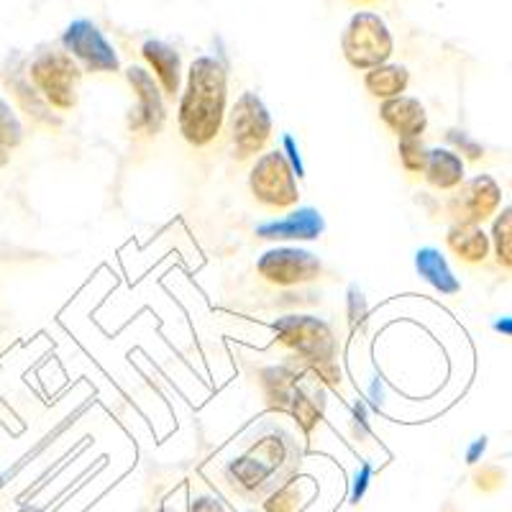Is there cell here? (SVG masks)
Wrapping results in <instances>:
<instances>
[{"label":"cell","instance_id":"6da1fadb","mask_svg":"<svg viewBox=\"0 0 512 512\" xmlns=\"http://www.w3.org/2000/svg\"><path fill=\"white\" fill-rule=\"evenodd\" d=\"M303 464V448L295 433L277 420H262L246 436V448L233 456L223 474L236 495L244 500H264L274 489L295 479Z\"/></svg>","mask_w":512,"mask_h":512},{"label":"cell","instance_id":"7a4b0ae2","mask_svg":"<svg viewBox=\"0 0 512 512\" xmlns=\"http://www.w3.org/2000/svg\"><path fill=\"white\" fill-rule=\"evenodd\" d=\"M228 105V67L218 57L192 59L185 90H180L177 126L195 149L218 139Z\"/></svg>","mask_w":512,"mask_h":512},{"label":"cell","instance_id":"3957f363","mask_svg":"<svg viewBox=\"0 0 512 512\" xmlns=\"http://www.w3.org/2000/svg\"><path fill=\"white\" fill-rule=\"evenodd\" d=\"M26 72L41 98L52 105V111L67 113L80 100L77 88H80L82 70L62 47L54 44L36 47L31 59H26Z\"/></svg>","mask_w":512,"mask_h":512},{"label":"cell","instance_id":"277c9868","mask_svg":"<svg viewBox=\"0 0 512 512\" xmlns=\"http://www.w3.org/2000/svg\"><path fill=\"white\" fill-rule=\"evenodd\" d=\"M341 52H344L349 67L369 72L379 64L390 62L392 52H395V39L379 13L359 11L349 18L344 34H341Z\"/></svg>","mask_w":512,"mask_h":512},{"label":"cell","instance_id":"5b68a950","mask_svg":"<svg viewBox=\"0 0 512 512\" xmlns=\"http://www.w3.org/2000/svg\"><path fill=\"white\" fill-rule=\"evenodd\" d=\"M274 336L282 346L292 351L305 364H318V361H336L338 341L331 323L315 315L292 313L285 318H277L272 326Z\"/></svg>","mask_w":512,"mask_h":512},{"label":"cell","instance_id":"8992f818","mask_svg":"<svg viewBox=\"0 0 512 512\" xmlns=\"http://www.w3.org/2000/svg\"><path fill=\"white\" fill-rule=\"evenodd\" d=\"M59 47L75 59L82 72H95V75H116V72H121V59H118L116 47L90 18H75L62 31Z\"/></svg>","mask_w":512,"mask_h":512},{"label":"cell","instance_id":"52a82bcc","mask_svg":"<svg viewBox=\"0 0 512 512\" xmlns=\"http://www.w3.org/2000/svg\"><path fill=\"white\" fill-rule=\"evenodd\" d=\"M249 190L256 203L269 210H290L300 200L295 172L277 149L254 159L249 172Z\"/></svg>","mask_w":512,"mask_h":512},{"label":"cell","instance_id":"ba28073f","mask_svg":"<svg viewBox=\"0 0 512 512\" xmlns=\"http://www.w3.org/2000/svg\"><path fill=\"white\" fill-rule=\"evenodd\" d=\"M228 128L236 159H251L272 139V116L256 93H241L228 113Z\"/></svg>","mask_w":512,"mask_h":512},{"label":"cell","instance_id":"9c48e42d","mask_svg":"<svg viewBox=\"0 0 512 512\" xmlns=\"http://www.w3.org/2000/svg\"><path fill=\"white\" fill-rule=\"evenodd\" d=\"M256 272L274 287H303L323 277V262L308 249L277 246L256 259Z\"/></svg>","mask_w":512,"mask_h":512},{"label":"cell","instance_id":"30bf717a","mask_svg":"<svg viewBox=\"0 0 512 512\" xmlns=\"http://www.w3.org/2000/svg\"><path fill=\"white\" fill-rule=\"evenodd\" d=\"M126 80L136 95V105L128 116L131 134L154 139L167 121V108H164V93L157 85L154 75L139 64H131L126 70Z\"/></svg>","mask_w":512,"mask_h":512},{"label":"cell","instance_id":"8fae6325","mask_svg":"<svg viewBox=\"0 0 512 512\" xmlns=\"http://www.w3.org/2000/svg\"><path fill=\"white\" fill-rule=\"evenodd\" d=\"M0 77L6 82V88L11 90V95L16 98L18 108L26 113L34 123L47 128H59L62 126V118L54 116L52 105L47 100L41 98L39 90L31 85L29 72H26V59L21 57L18 52H11L6 57V64H3V70H0Z\"/></svg>","mask_w":512,"mask_h":512},{"label":"cell","instance_id":"7c38bea8","mask_svg":"<svg viewBox=\"0 0 512 512\" xmlns=\"http://www.w3.org/2000/svg\"><path fill=\"white\" fill-rule=\"evenodd\" d=\"M502 190L489 175H479L474 180L466 182L459 192H456L451 203H448V213L454 218V223H469V226H479L487 221L489 216H495L500 208Z\"/></svg>","mask_w":512,"mask_h":512},{"label":"cell","instance_id":"4fadbf2b","mask_svg":"<svg viewBox=\"0 0 512 512\" xmlns=\"http://www.w3.org/2000/svg\"><path fill=\"white\" fill-rule=\"evenodd\" d=\"M305 374H308V364L295 354L287 356L282 364L264 367L259 372V387H262V395L269 408L277 410V413H290L295 387Z\"/></svg>","mask_w":512,"mask_h":512},{"label":"cell","instance_id":"5bb4252c","mask_svg":"<svg viewBox=\"0 0 512 512\" xmlns=\"http://www.w3.org/2000/svg\"><path fill=\"white\" fill-rule=\"evenodd\" d=\"M326 231V218L315 208H295L280 221H264L254 228L262 241H315Z\"/></svg>","mask_w":512,"mask_h":512},{"label":"cell","instance_id":"9a60e30c","mask_svg":"<svg viewBox=\"0 0 512 512\" xmlns=\"http://www.w3.org/2000/svg\"><path fill=\"white\" fill-rule=\"evenodd\" d=\"M379 121L390 128L397 139H423L428 128V113L418 98L400 95V98L379 103Z\"/></svg>","mask_w":512,"mask_h":512},{"label":"cell","instance_id":"2e32d148","mask_svg":"<svg viewBox=\"0 0 512 512\" xmlns=\"http://www.w3.org/2000/svg\"><path fill=\"white\" fill-rule=\"evenodd\" d=\"M141 57L152 67L154 80L164 95L175 98L182 88V57L172 44L162 39H146L141 44Z\"/></svg>","mask_w":512,"mask_h":512},{"label":"cell","instance_id":"e0dca14e","mask_svg":"<svg viewBox=\"0 0 512 512\" xmlns=\"http://www.w3.org/2000/svg\"><path fill=\"white\" fill-rule=\"evenodd\" d=\"M323 413H326V387L315 379V374L308 367V374L297 382L287 415H292L295 423L300 425V431L310 436L323 420Z\"/></svg>","mask_w":512,"mask_h":512},{"label":"cell","instance_id":"ac0fdd59","mask_svg":"<svg viewBox=\"0 0 512 512\" xmlns=\"http://www.w3.org/2000/svg\"><path fill=\"white\" fill-rule=\"evenodd\" d=\"M415 269H418L420 277H423L433 290L441 292V295H456V292L461 290V282L456 280L454 269L448 267L446 256L438 249H433V246L418 249V254H415Z\"/></svg>","mask_w":512,"mask_h":512},{"label":"cell","instance_id":"d6986e66","mask_svg":"<svg viewBox=\"0 0 512 512\" xmlns=\"http://www.w3.org/2000/svg\"><path fill=\"white\" fill-rule=\"evenodd\" d=\"M410 85V70L405 64H379L374 70L364 72V88L372 98H377L379 103L392 98H400L405 95Z\"/></svg>","mask_w":512,"mask_h":512},{"label":"cell","instance_id":"ffe728a7","mask_svg":"<svg viewBox=\"0 0 512 512\" xmlns=\"http://www.w3.org/2000/svg\"><path fill=\"white\" fill-rule=\"evenodd\" d=\"M423 175L436 190H456L464 182V159L454 149H428Z\"/></svg>","mask_w":512,"mask_h":512},{"label":"cell","instance_id":"44dd1931","mask_svg":"<svg viewBox=\"0 0 512 512\" xmlns=\"http://www.w3.org/2000/svg\"><path fill=\"white\" fill-rule=\"evenodd\" d=\"M446 244L466 264H479L489 256V236L479 226L469 223H454L448 228Z\"/></svg>","mask_w":512,"mask_h":512},{"label":"cell","instance_id":"7402d4cb","mask_svg":"<svg viewBox=\"0 0 512 512\" xmlns=\"http://www.w3.org/2000/svg\"><path fill=\"white\" fill-rule=\"evenodd\" d=\"M310 495L305 489V482L300 479H290L282 487H277L272 495H267L262 500L264 512H303L308 505Z\"/></svg>","mask_w":512,"mask_h":512},{"label":"cell","instance_id":"603a6c76","mask_svg":"<svg viewBox=\"0 0 512 512\" xmlns=\"http://www.w3.org/2000/svg\"><path fill=\"white\" fill-rule=\"evenodd\" d=\"M492 244H495L497 262L512 269V208H505L492 223Z\"/></svg>","mask_w":512,"mask_h":512},{"label":"cell","instance_id":"cb8c5ba5","mask_svg":"<svg viewBox=\"0 0 512 512\" xmlns=\"http://www.w3.org/2000/svg\"><path fill=\"white\" fill-rule=\"evenodd\" d=\"M24 141V123L13 111V105L0 95V146L6 149H16Z\"/></svg>","mask_w":512,"mask_h":512},{"label":"cell","instance_id":"d4e9b609","mask_svg":"<svg viewBox=\"0 0 512 512\" xmlns=\"http://www.w3.org/2000/svg\"><path fill=\"white\" fill-rule=\"evenodd\" d=\"M397 154L400 164L408 175H423L425 164H428V149L423 139H397Z\"/></svg>","mask_w":512,"mask_h":512},{"label":"cell","instance_id":"484cf974","mask_svg":"<svg viewBox=\"0 0 512 512\" xmlns=\"http://www.w3.org/2000/svg\"><path fill=\"white\" fill-rule=\"evenodd\" d=\"M346 315H349L351 331H356V328H361L367 323L369 303L367 297H364V292L359 290V285H349V290H346Z\"/></svg>","mask_w":512,"mask_h":512},{"label":"cell","instance_id":"4316f807","mask_svg":"<svg viewBox=\"0 0 512 512\" xmlns=\"http://www.w3.org/2000/svg\"><path fill=\"white\" fill-rule=\"evenodd\" d=\"M505 479L507 477L500 466L487 464L474 472V487H477L479 492H497V489L505 487Z\"/></svg>","mask_w":512,"mask_h":512},{"label":"cell","instance_id":"83f0119b","mask_svg":"<svg viewBox=\"0 0 512 512\" xmlns=\"http://www.w3.org/2000/svg\"><path fill=\"white\" fill-rule=\"evenodd\" d=\"M448 144H454L456 149H459L461 154H466V157L472 159V162H477V159L484 157V149L482 144H477V141L472 139V136L466 134V131H459V128H451L446 134Z\"/></svg>","mask_w":512,"mask_h":512},{"label":"cell","instance_id":"f1b7e54d","mask_svg":"<svg viewBox=\"0 0 512 512\" xmlns=\"http://www.w3.org/2000/svg\"><path fill=\"white\" fill-rule=\"evenodd\" d=\"M351 433H354L356 441H367L372 438V425H369V405L364 400H359L351 408Z\"/></svg>","mask_w":512,"mask_h":512},{"label":"cell","instance_id":"f546056e","mask_svg":"<svg viewBox=\"0 0 512 512\" xmlns=\"http://www.w3.org/2000/svg\"><path fill=\"white\" fill-rule=\"evenodd\" d=\"M282 157L287 159V164H290V169L295 172V177L300 180V177H305V164H303V157H300V146H297V141L292 139L290 134L282 136Z\"/></svg>","mask_w":512,"mask_h":512},{"label":"cell","instance_id":"4dcf8cb0","mask_svg":"<svg viewBox=\"0 0 512 512\" xmlns=\"http://www.w3.org/2000/svg\"><path fill=\"white\" fill-rule=\"evenodd\" d=\"M372 464H361V469L356 472L354 482H351V505H359L361 500H364V495H367L369 489V482H372Z\"/></svg>","mask_w":512,"mask_h":512},{"label":"cell","instance_id":"1f68e13d","mask_svg":"<svg viewBox=\"0 0 512 512\" xmlns=\"http://www.w3.org/2000/svg\"><path fill=\"white\" fill-rule=\"evenodd\" d=\"M190 512H226V507L221 505V500H216V497H195V500L190 502Z\"/></svg>","mask_w":512,"mask_h":512},{"label":"cell","instance_id":"d6a6232c","mask_svg":"<svg viewBox=\"0 0 512 512\" xmlns=\"http://www.w3.org/2000/svg\"><path fill=\"white\" fill-rule=\"evenodd\" d=\"M384 400H387V387H384L382 377H374L372 384H369V402H372V408H382Z\"/></svg>","mask_w":512,"mask_h":512},{"label":"cell","instance_id":"836d02e7","mask_svg":"<svg viewBox=\"0 0 512 512\" xmlns=\"http://www.w3.org/2000/svg\"><path fill=\"white\" fill-rule=\"evenodd\" d=\"M487 451V438H477V441L472 443V446L466 448V464H477L479 459H482V454Z\"/></svg>","mask_w":512,"mask_h":512},{"label":"cell","instance_id":"e575fe53","mask_svg":"<svg viewBox=\"0 0 512 512\" xmlns=\"http://www.w3.org/2000/svg\"><path fill=\"white\" fill-rule=\"evenodd\" d=\"M492 328H495L497 333H502V336L512 338V318H500L492 323Z\"/></svg>","mask_w":512,"mask_h":512},{"label":"cell","instance_id":"d590c367","mask_svg":"<svg viewBox=\"0 0 512 512\" xmlns=\"http://www.w3.org/2000/svg\"><path fill=\"white\" fill-rule=\"evenodd\" d=\"M8 162H11V149H6V146H0V169L6 167Z\"/></svg>","mask_w":512,"mask_h":512},{"label":"cell","instance_id":"8d00e7d4","mask_svg":"<svg viewBox=\"0 0 512 512\" xmlns=\"http://www.w3.org/2000/svg\"><path fill=\"white\" fill-rule=\"evenodd\" d=\"M441 512H461V510H456V507L454 505H446V507H443V510Z\"/></svg>","mask_w":512,"mask_h":512},{"label":"cell","instance_id":"74e56055","mask_svg":"<svg viewBox=\"0 0 512 512\" xmlns=\"http://www.w3.org/2000/svg\"><path fill=\"white\" fill-rule=\"evenodd\" d=\"M354 3H374V0H354Z\"/></svg>","mask_w":512,"mask_h":512},{"label":"cell","instance_id":"f35d334b","mask_svg":"<svg viewBox=\"0 0 512 512\" xmlns=\"http://www.w3.org/2000/svg\"><path fill=\"white\" fill-rule=\"evenodd\" d=\"M159 512H175V510H169V507H162V510H159Z\"/></svg>","mask_w":512,"mask_h":512},{"label":"cell","instance_id":"ab89813d","mask_svg":"<svg viewBox=\"0 0 512 512\" xmlns=\"http://www.w3.org/2000/svg\"><path fill=\"white\" fill-rule=\"evenodd\" d=\"M0 487H3V477H0Z\"/></svg>","mask_w":512,"mask_h":512}]
</instances>
